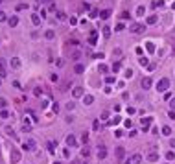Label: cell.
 Instances as JSON below:
<instances>
[{
    "label": "cell",
    "mask_w": 175,
    "mask_h": 164,
    "mask_svg": "<svg viewBox=\"0 0 175 164\" xmlns=\"http://www.w3.org/2000/svg\"><path fill=\"white\" fill-rule=\"evenodd\" d=\"M166 159H168V161H173V159H175L173 151H168V153H166Z\"/></svg>",
    "instance_id": "cell-34"
},
{
    "label": "cell",
    "mask_w": 175,
    "mask_h": 164,
    "mask_svg": "<svg viewBox=\"0 0 175 164\" xmlns=\"http://www.w3.org/2000/svg\"><path fill=\"white\" fill-rule=\"evenodd\" d=\"M157 22V15H151V17H148V24H155Z\"/></svg>",
    "instance_id": "cell-26"
},
{
    "label": "cell",
    "mask_w": 175,
    "mask_h": 164,
    "mask_svg": "<svg viewBox=\"0 0 175 164\" xmlns=\"http://www.w3.org/2000/svg\"><path fill=\"white\" fill-rule=\"evenodd\" d=\"M0 4H2V0H0Z\"/></svg>",
    "instance_id": "cell-57"
},
{
    "label": "cell",
    "mask_w": 175,
    "mask_h": 164,
    "mask_svg": "<svg viewBox=\"0 0 175 164\" xmlns=\"http://www.w3.org/2000/svg\"><path fill=\"white\" fill-rule=\"evenodd\" d=\"M70 87V81H67V83H65V85H63V92H67V88Z\"/></svg>",
    "instance_id": "cell-51"
},
{
    "label": "cell",
    "mask_w": 175,
    "mask_h": 164,
    "mask_svg": "<svg viewBox=\"0 0 175 164\" xmlns=\"http://www.w3.org/2000/svg\"><path fill=\"white\" fill-rule=\"evenodd\" d=\"M37 4H42V0H37Z\"/></svg>",
    "instance_id": "cell-55"
},
{
    "label": "cell",
    "mask_w": 175,
    "mask_h": 164,
    "mask_svg": "<svg viewBox=\"0 0 175 164\" xmlns=\"http://www.w3.org/2000/svg\"><path fill=\"white\" fill-rule=\"evenodd\" d=\"M72 94H74L76 98H83V88H81V87H76L74 90H72Z\"/></svg>",
    "instance_id": "cell-11"
},
{
    "label": "cell",
    "mask_w": 175,
    "mask_h": 164,
    "mask_svg": "<svg viewBox=\"0 0 175 164\" xmlns=\"http://www.w3.org/2000/svg\"><path fill=\"white\" fill-rule=\"evenodd\" d=\"M155 67H157L155 63H149V65H148V68H149V70H155Z\"/></svg>",
    "instance_id": "cell-53"
},
{
    "label": "cell",
    "mask_w": 175,
    "mask_h": 164,
    "mask_svg": "<svg viewBox=\"0 0 175 164\" xmlns=\"http://www.w3.org/2000/svg\"><path fill=\"white\" fill-rule=\"evenodd\" d=\"M129 30L133 31V33H142V31H144L146 28H144V24H138V22H133V24L129 26Z\"/></svg>",
    "instance_id": "cell-2"
},
{
    "label": "cell",
    "mask_w": 175,
    "mask_h": 164,
    "mask_svg": "<svg viewBox=\"0 0 175 164\" xmlns=\"http://www.w3.org/2000/svg\"><path fill=\"white\" fill-rule=\"evenodd\" d=\"M116 155L120 157V159H124V157H125V151H124V148H116Z\"/></svg>",
    "instance_id": "cell-19"
},
{
    "label": "cell",
    "mask_w": 175,
    "mask_h": 164,
    "mask_svg": "<svg viewBox=\"0 0 175 164\" xmlns=\"http://www.w3.org/2000/svg\"><path fill=\"white\" fill-rule=\"evenodd\" d=\"M146 48H148V52H151V54L155 52V44L153 43H148V44H146Z\"/></svg>",
    "instance_id": "cell-27"
},
{
    "label": "cell",
    "mask_w": 175,
    "mask_h": 164,
    "mask_svg": "<svg viewBox=\"0 0 175 164\" xmlns=\"http://www.w3.org/2000/svg\"><path fill=\"white\" fill-rule=\"evenodd\" d=\"M131 76H133V70H131V68H127V70H125V78L129 79Z\"/></svg>",
    "instance_id": "cell-41"
},
{
    "label": "cell",
    "mask_w": 175,
    "mask_h": 164,
    "mask_svg": "<svg viewBox=\"0 0 175 164\" xmlns=\"http://www.w3.org/2000/svg\"><path fill=\"white\" fill-rule=\"evenodd\" d=\"M57 18H59V20H65V18H67V15H65L63 11H57Z\"/></svg>",
    "instance_id": "cell-33"
},
{
    "label": "cell",
    "mask_w": 175,
    "mask_h": 164,
    "mask_svg": "<svg viewBox=\"0 0 175 164\" xmlns=\"http://www.w3.org/2000/svg\"><path fill=\"white\" fill-rule=\"evenodd\" d=\"M140 85H142V88H144V90H148V88L151 87V78L146 76L144 79H142V83H140Z\"/></svg>",
    "instance_id": "cell-6"
},
{
    "label": "cell",
    "mask_w": 175,
    "mask_h": 164,
    "mask_svg": "<svg viewBox=\"0 0 175 164\" xmlns=\"http://www.w3.org/2000/svg\"><path fill=\"white\" fill-rule=\"evenodd\" d=\"M136 15H138V17L144 15V6H138V9H136Z\"/></svg>",
    "instance_id": "cell-31"
},
{
    "label": "cell",
    "mask_w": 175,
    "mask_h": 164,
    "mask_svg": "<svg viewBox=\"0 0 175 164\" xmlns=\"http://www.w3.org/2000/svg\"><path fill=\"white\" fill-rule=\"evenodd\" d=\"M138 63L142 65V67H148V65H149V59H148V57H140Z\"/></svg>",
    "instance_id": "cell-20"
},
{
    "label": "cell",
    "mask_w": 175,
    "mask_h": 164,
    "mask_svg": "<svg viewBox=\"0 0 175 164\" xmlns=\"http://www.w3.org/2000/svg\"><path fill=\"white\" fill-rule=\"evenodd\" d=\"M74 107H76V105L72 103V101H68V103H67V109H68V111H72V109H74Z\"/></svg>",
    "instance_id": "cell-48"
},
{
    "label": "cell",
    "mask_w": 175,
    "mask_h": 164,
    "mask_svg": "<svg viewBox=\"0 0 175 164\" xmlns=\"http://www.w3.org/2000/svg\"><path fill=\"white\" fill-rule=\"evenodd\" d=\"M6 105H7V101L4 100V98H0V111H4V109H6Z\"/></svg>",
    "instance_id": "cell-29"
},
{
    "label": "cell",
    "mask_w": 175,
    "mask_h": 164,
    "mask_svg": "<svg viewBox=\"0 0 175 164\" xmlns=\"http://www.w3.org/2000/svg\"><path fill=\"white\" fill-rule=\"evenodd\" d=\"M120 68H122V63H120V61H116V63L112 65V72H118Z\"/></svg>",
    "instance_id": "cell-22"
},
{
    "label": "cell",
    "mask_w": 175,
    "mask_h": 164,
    "mask_svg": "<svg viewBox=\"0 0 175 164\" xmlns=\"http://www.w3.org/2000/svg\"><path fill=\"white\" fill-rule=\"evenodd\" d=\"M100 72H101V74L107 72V67H105V65H100Z\"/></svg>",
    "instance_id": "cell-46"
},
{
    "label": "cell",
    "mask_w": 175,
    "mask_h": 164,
    "mask_svg": "<svg viewBox=\"0 0 175 164\" xmlns=\"http://www.w3.org/2000/svg\"><path fill=\"white\" fill-rule=\"evenodd\" d=\"M0 116H2V118H9V112L4 109V111H0Z\"/></svg>",
    "instance_id": "cell-37"
},
{
    "label": "cell",
    "mask_w": 175,
    "mask_h": 164,
    "mask_svg": "<svg viewBox=\"0 0 175 164\" xmlns=\"http://www.w3.org/2000/svg\"><path fill=\"white\" fill-rule=\"evenodd\" d=\"M96 39H98V31H92V33H90V37H88L90 44H96Z\"/></svg>",
    "instance_id": "cell-15"
},
{
    "label": "cell",
    "mask_w": 175,
    "mask_h": 164,
    "mask_svg": "<svg viewBox=\"0 0 175 164\" xmlns=\"http://www.w3.org/2000/svg\"><path fill=\"white\" fill-rule=\"evenodd\" d=\"M0 83H2V78H0Z\"/></svg>",
    "instance_id": "cell-56"
},
{
    "label": "cell",
    "mask_w": 175,
    "mask_h": 164,
    "mask_svg": "<svg viewBox=\"0 0 175 164\" xmlns=\"http://www.w3.org/2000/svg\"><path fill=\"white\" fill-rule=\"evenodd\" d=\"M92 129H94V131H98V129H100V122H98V120H94V124H92Z\"/></svg>",
    "instance_id": "cell-35"
},
{
    "label": "cell",
    "mask_w": 175,
    "mask_h": 164,
    "mask_svg": "<svg viewBox=\"0 0 175 164\" xmlns=\"http://www.w3.org/2000/svg\"><path fill=\"white\" fill-rule=\"evenodd\" d=\"M160 6H162V2H160V0H159V2H153V7H160Z\"/></svg>",
    "instance_id": "cell-52"
},
{
    "label": "cell",
    "mask_w": 175,
    "mask_h": 164,
    "mask_svg": "<svg viewBox=\"0 0 175 164\" xmlns=\"http://www.w3.org/2000/svg\"><path fill=\"white\" fill-rule=\"evenodd\" d=\"M120 18H124V20H125V18H129V13H127V11H124V13L120 15Z\"/></svg>",
    "instance_id": "cell-47"
},
{
    "label": "cell",
    "mask_w": 175,
    "mask_h": 164,
    "mask_svg": "<svg viewBox=\"0 0 175 164\" xmlns=\"http://www.w3.org/2000/svg\"><path fill=\"white\" fill-rule=\"evenodd\" d=\"M131 162H133V164H140L142 162V155H140V153H135V155L131 157Z\"/></svg>",
    "instance_id": "cell-9"
},
{
    "label": "cell",
    "mask_w": 175,
    "mask_h": 164,
    "mask_svg": "<svg viewBox=\"0 0 175 164\" xmlns=\"http://www.w3.org/2000/svg\"><path fill=\"white\" fill-rule=\"evenodd\" d=\"M22 148H24V149H28V151H33V149H35V142H33V140H26Z\"/></svg>",
    "instance_id": "cell-5"
},
{
    "label": "cell",
    "mask_w": 175,
    "mask_h": 164,
    "mask_svg": "<svg viewBox=\"0 0 175 164\" xmlns=\"http://www.w3.org/2000/svg\"><path fill=\"white\" fill-rule=\"evenodd\" d=\"M101 31H103V35H105V37H109V35H111V28H107V26L103 28Z\"/></svg>",
    "instance_id": "cell-32"
},
{
    "label": "cell",
    "mask_w": 175,
    "mask_h": 164,
    "mask_svg": "<svg viewBox=\"0 0 175 164\" xmlns=\"http://www.w3.org/2000/svg\"><path fill=\"white\" fill-rule=\"evenodd\" d=\"M107 118H109V112L103 111V112H101V120H107Z\"/></svg>",
    "instance_id": "cell-45"
},
{
    "label": "cell",
    "mask_w": 175,
    "mask_h": 164,
    "mask_svg": "<svg viewBox=\"0 0 175 164\" xmlns=\"http://www.w3.org/2000/svg\"><path fill=\"white\" fill-rule=\"evenodd\" d=\"M105 157H107V148L101 144V146H98V159H105Z\"/></svg>",
    "instance_id": "cell-4"
},
{
    "label": "cell",
    "mask_w": 175,
    "mask_h": 164,
    "mask_svg": "<svg viewBox=\"0 0 175 164\" xmlns=\"http://www.w3.org/2000/svg\"><path fill=\"white\" fill-rule=\"evenodd\" d=\"M50 79H52L54 83H57V81H59V76H57V74H50Z\"/></svg>",
    "instance_id": "cell-30"
},
{
    "label": "cell",
    "mask_w": 175,
    "mask_h": 164,
    "mask_svg": "<svg viewBox=\"0 0 175 164\" xmlns=\"http://www.w3.org/2000/svg\"><path fill=\"white\" fill-rule=\"evenodd\" d=\"M98 15H100V11H98V9H90V17H94V18H96Z\"/></svg>",
    "instance_id": "cell-38"
},
{
    "label": "cell",
    "mask_w": 175,
    "mask_h": 164,
    "mask_svg": "<svg viewBox=\"0 0 175 164\" xmlns=\"http://www.w3.org/2000/svg\"><path fill=\"white\" fill-rule=\"evenodd\" d=\"M148 161L157 162V161H159V153H157V151H149V153H148Z\"/></svg>",
    "instance_id": "cell-7"
},
{
    "label": "cell",
    "mask_w": 175,
    "mask_h": 164,
    "mask_svg": "<svg viewBox=\"0 0 175 164\" xmlns=\"http://www.w3.org/2000/svg\"><path fill=\"white\" fill-rule=\"evenodd\" d=\"M168 116H170L172 120H175V111H170V112H168Z\"/></svg>",
    "instance_id": "cell-50"
},
{
    "label": "cell",
    "mask_w": 175,
    "mask_h": 164,
    "mask_svg": "<svg viewBox=\"0 0 175 164\" xmlns=\"http://www.w3.org/2000/svg\"><path fill=\"white\" fill-rule=\"evenodd\" d=\"M140 124H142V129L148 131V129H149V125H151V118H142Z\"/></svg>",
    "instance_id": "cell-8"
},
{
    "label": "cell",
    "mask_w": 175,
    "mask_h": 164,
    "mask_svg": "<svg viewBox=\"0 0 175 164\" xmlns=\"http://www.w3.org/2000/svg\"><path fill=\"white\" fill-rule=\"evenodd\" d=\"M133 112H136L135 107H127V114H133Z\"/></svg>",
    "instance_id": "cell-44"
},
{
    "label": "cell",
    "mask_w": 175,
    "mask_h": 164,
    "mask_svg": "<svg viewBox=\"0 0 175 164\" xmlns=\"http://www.w3.org/2000/svg\"><path fill=\"white\" fill-rule=\"evenodd\" d=\"M7 24L11 26V28H15V26L18 24V18H17V17H9V18H7Z\"/></svg>",
    "instance_id": "cell-14"
},
{
    "label": "cell",
    "mask_w": 175,
    "mask_h": 164,
    "mask_svg": "<svg viewBox=\"0 0 175 164\" xmlns=\"http://www.w3.org/2000/svg\"><path fill=\"white\" fill-rule=\"evenodd\" d=\"M74 70H76V74H83L85 72V67H83V65H76Z\"/></svg>",
    "instance_id": "cell-18"
},
{
    "label": "cell",
    "mask_w": 175,
    "mask_h": 164,
    "mask_svg": "<svg viewBox=\"0 0 175 164\" xmlns=\"http://www.w3.org/2000/svg\"><path fill=\"white\" fill-rule=\"evenodd\" d=\"M6 70H7L6 59H0V78H6Z\"/></svg>",
    "instance_id": "cell-3"
},
{
    "label": "cell",
    "mask_w": 175,
    "mask_h": 164,
    "mask_svg": "<svg viewBox=\"0 0 175 164\" xmlns=\"http://www.w3.org/2000/svg\"><path fill=\"white\" fill-rule=\"evenodd\" d=\"M44 37H46V39H48V41H52V39H54V37H55V33H54V31H52V30H48V31H46V33H44Z\"/></svg>",
    "instance_id": "cell-21"
},
{
    "label": "cell",
    "mask_w": 175,
    "mask_h": 164,
    "mask_svg": "<svg viewBox=\"0 0 175 164\" xmlns=\"http://www.w3.org/2000/svg\"><path fill=\"white\" fill-rule=\"evenodd\" d=\"M168 87H170V79H168V78H162V79H159V83H157V90H159V92H164V90H168Z\"/></svg>",
    "instance_id": "cell-1"
},
{
    "label": "cell",
    "mask_w": 175,
    "mask_h": 164,
    "mask_svg": "<svg viewBox=\"0 0 175 164\" xmlns=\"http://www.w3.org/2000/svg\"><path fill=\"white\" fill-rule=\"evenodd\" d=\"M162 133L166 135V137H168V135H172V127H170V125H164V127H162Z\"/></svg>",
    "instance_id": "cell-24"
},
{
    "label": "cell",
    "mask_w": 175,
    "mask_h": 164,
    "mask_svg": "<svg viewBox=\"0 0 175 164\" xmlns=\"http://www.w3.org/2000/svg\"><path fill=\"white\" fill-rule=\"evenodd\" d=\"M31 22H33L35 26L41 24V15H39V13H33V15H31Z\"/></svg>",
    "instance_id": "cell-10"
},
{
    "label": "cell",
    "mask_w": 175,
    "mask_h": 164,
    "mask_svg": "<svg viewBox=\"0 0 175 164\" xmlns=\"http://www.w3.org/2000/svg\"><path fill=\"white\" fill-rule=\"evenodd\" d=\"M28 7V4H18V6H17V9H26Z\"/></svg>",
    "instance_id": "cell-49"
},
{
    "label": "cell",
    "mask_w": 175,
    "mask_h": 164,
    "mask_svg": "<svg viewBox=\"0 0 175 164\" xmlns=\"http://www.w3.org/2000/svg\"><path fill=\"white\" fill-rule=\"evenodd\" d=\"M122 118H120V116H114V118H112V120H109V125H116L118 124V122H120Z\"/></svg>",
    "instance_id": "cell-23"
},
{
    "label": "cell",
    "mask_w": 175,
    "mask_h": 164,
    "mask_svg": "<svg viewBox=\"0 0 175 164\" xmlns=\"http://www.w3.org/2000/svg\"><path fill=\"white\" fill-rule=\"evenodd\" d=\"M170 107H172V111H175V98L170 100Z\"/></svg>",
    "instance_id": "cell-43"
},
{
    "label": "cell",
    "mask_w": 175,
    "mask_h": 164,
    "mask_svg": "<svg viewBox=\"0 0 175 164\" xmlns=\"http://www.w3.org/2000/svg\"><path fill=\"white\" fill-rule=\"evenodd\" d=\"M114 30H116V31H122V30H124V24H122V22H120V24H116Z\"/></svg>",
    "instance_id": "cell-42"
},
{
    "label": "cell",
    "mask_w": 175,
    "mask_h": 164,
    "mask_svg": "<svg viewBox=\"0 0 175 164\" xmlns=\"http://www.w3.org/2000/svg\"><path fill=\"white\" fill-rule=\"evenodd\" d=\"M109 17H111V9H103V11H100V18H103V20H107Z\"/></svg>",
    "instance_id": "cell-13"
},
{
    "label": "cell",
    "mask_w": 175,
    "mask_h": 164,
    "mask_svg": "<svg viewBox=\"0 0 175 164\" xmlns=\"http://www.w3.org/2000/svg\"><path fill=\"white\" fill-rule=\"evenodd\" d=\"M114 81H116V79L112 78V76H107V78H105V83H107V85H112Z\"/></svg>",
    "instance_id": "cell-28"
},
{
    "label": "cell",
    "mask_w": 175,
    "mask_h": 164,
    "mask_svg": "<svg viewBox=\"0 0 175 164\" xmlns=\"http://www.w3.org/2000/svg\"><path fill=\"white\" fill-rule=\"evenodd\" d=\"M92 101H94V96H90V94H85V96H83V103H85V105H90Z\"/></svg>",
    "instance_id": "cell-12"
},
{
    "label": "cell",
    "mask_w": 175,
    "mask_h": 164,
    "mask_svg": "<svg viewBox=\"0 0 175 164\" xmlns=\"http://www.w3.org/2000/svg\"><path fill=\"white\" fill-rule=\"evenodd\" d=\"M81 142H83V144H87V142H88V135H87V133H83V137H81Z\"/></svg>",
    "instance_id": "cell-40"
},
{
    "label": "cell",
    "mask_w": 175,
    "mask_h": 164,
    "mask_svg": "<svg viewBox=\"0 0 175 164\" xmlns=\"http://www.w3.org/2000/svg\"><path fill=\"white\" fill-rule=\"evenodd\" d=\"M88 153H90V151H88V148H83V149H81V155H83V157H88Z\"/></svg>",
    "instance_id": "cell-39"
},
{
    "label": "cell",
    "mask_w": 175,
    "mask_h": 164,
    "mask_svg": "<svg viewBox=\"0 0 175 164\" xmlns=\"http://www.w3.org/2000/svg\"><path fill=\"white\" fill-rule=\"evenodd\" d=\"M11 67L13 68H18V67H20V59H18V57H13L11 59Z\"/></svg>",
    "instance_id": "cell-16"
},
{
    "label": "cell",
    "mask_w": 175,
    "mask_h": 164,
    "mask_svg": "<svg viewBox=\"0 0 175 164\" xmlns=\"http://www.w3.org/2000/svg\"><path fill=\"white\" fill-rule=\"evenodd\" d=\"M170 146H172V148H175V138H172V140H170Z\"/></svg>",
    "instance_id": "cell-54"
},
{
    "label": "cell",
    "mask_w": 175,
    "mask_h": 164,
    "mask_svg": "<svg viewBox=\"0 0 175 164\" xmlns=\"http://www.w3.org/2000/svg\"><path fill=\"white\" fill-rule=\"evenodd\" d=\"M67 144H68L70 148H72V146H76V138L72 137V135H68V137H67Z\"/></svg>",
    "instance_id": "cell-17"
},
{
    "label": "cell",
    "mask_w": 175,
    "mask_h": 164,
    "mask_svg": "<svg viewBox=\"0 0 175 164\" xmlns=\"http://www.w3.org/2000/svg\"><path fill=\"white\" fill-rule=\"evenodd\" d=\"M4 20H7V15L4 11H0V22H4Z\"/></svg>",
    "instance_id": "cell-36"
},
{
    "label": "cell",
    "mask_w": 175,
    "mask_h": 164,
    "mask_svg": "<svg viewBox=\"0 0 175 164\" xmlns=\"http://www.w3.org/2000/svg\"><path fill=\"white\" fill-rule=\"evenodd\" d=\"M46 148H48V151H50V153H54V151H55V144H54V142H48V144H46Z\"/></svg>",
    "instance_id": "cell-25"
}]
</instances>
